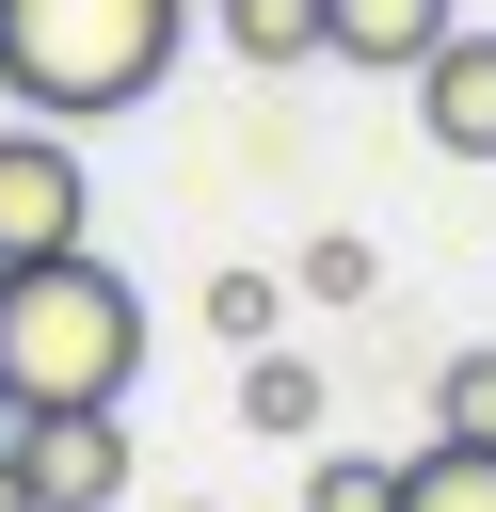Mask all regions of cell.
<instances>
[{"instance_id":"cell-3","label":"cell","mask_w":496,"mask_h":512,"mask_svg":"<svg viewBox=\"0 0 496 512\" xmlns=\"http://www.w3.org/2000/svg\"><path fill=\"white\" fill-rule=\"evenodd\" d=\"M0 496L16 512H112L128 496V400H32L0 448Z\"/></svg>"},{"instance_id":"cell-9","label":"cell","mask_w":496,"mask_h":512,"mask_svg":"<svg viewBox=\"0 0 496 512\" xmlns=\"http://www.w3.org/2000/svg\"><path fill=\"white\" fill-rule=\"evenodd\" d=\"M400 512H496V448H448V432H432V448L400 464Z\"/></svg>"},{"instance_id":"cell-14","label":"cell","mask_w":496,"mask_h":512,"mask_svg":"<svg viewBox=\"0 0 496 512\" xmlns=\"http://www.w3.org/2000/svg\"><path fill=\"white\" fill-rule=\"evenodd\" d=\"M0 448H16V400H0Z\"/></svg>"},{"instance_id":"cell-7","label":"cell","mask_w":496,"mask_h":512,"mask_svg":"<svg viewBox=\"0 0 496 512\" xmlns=\"http://www.w3.org/2000/svg\"><path fill=\"white\" fill-rule=\"evenodd\" d=\"M208 32H224L256 80H304V64H320V0H208Z\"/></svg>"},{"instance_id":"cell-15","label":"cell","mask_w":496,"mask_h":512,"mask_svg":"<svg viewBox=\"0 0 496 512\" xmlns=\"http://www.w3.org/2000/svg\"><path fill=\"white\" fill-rule=\"evenodd\" d=\"M0 512H16V496H0Z\"/></svg>"},{"instance_id":"cell-13","label":"cell","mask_w":496,"mask_h":512,"mask_svg":"<svg viewBox=\"0 0 496 512\" xmlns=\"http://www.w3.org/2000/svg\"><path fill=\"white\" fill-rule=\"evenodd\" d=\"M208 320H224V336H240V352H256V336H272V320H288V272H208Z\"/></svg>"},{"instance_id":"cell-10","label":"cell","mask_w":496,"mask_h":512,"mask_svg":"<svg viewBox=\"0 0 496 512\" xmlns=\"http://www.w3.org/2000/svg\"><path fill=\"white\" fill-rule=\"evenodd\" d=\"M432 432H448V448H496V336L432 368Z\"/></svg>"},{"instance_id":"cell-1","label":"cell","mask_w":496,"mask_h":512,"mask_svg":"<svg viewBox=\"0 0 496 512\" xmlns=\"http://www.w3.org/2000/svg\"><path fill=\"white\" fill-rule=\"evenodd\" d=\"M208 0H0V96L48 112V128H96V112H144L176 80Z\"/></svg>"},{"instance_id":"cell-11","label":"cell","mask_w":496,"mask_h":512,"mask_svg":"<svg viewBox=\"0 0 496 512\" xmlns=\"http://www.w3.org/2000/svg\"><path fill=\"white\" fill-rule=\"evenodd\" d=\"M368 288H384L368 240H304V256H288V304H368Z\"/></svg>"},{"instance_id":"cell-5","label":"cell","mask_w":496,"mask_h":512,"mask_svg":"<svg viewBox=\"0 0 496 512\" xmlns=\"http://www.w3.org/2000/svg\"><path fill=\"white\" fill-rule=\"evenodd\" d=\"M416 128H432L448 160H496V16H464V32L416 64Z\"/></svg>"},{"instance_id":"cell-8","label":"cell","mask_w":496,"mask_h":512,"mask_svg":"<svg viewBox=\"0 0 496 512\" xmlns=\"http://www.w3.org/2000/svg\"><path fill=\"white\" fill-rule=\"evenodd\" d=\"M240 416H256V432H320V368L256 336V352H240Z\"/></svg>"},{"instance_id":"cell-2","label":"cell","mask_w":496,"mask_h":512,"mask_svg":"<svg viewBox=\"0 0 496 512\" xmlns=\"http://www.w3.org/2000/svg\"><path fill=\"white\" fill-rule=\"evenodd\" d=\"M128 384H144V288L96 240L16 256L0 272V400L32 416V400H128Z\"/></svg>"},{"instance_id":"cell-12","label":"cell","mask_w":496,"mask_h":512,"mask_svg":"<svg viewBox=\"0 0 496 512\" xmlns=\"http://www.w3.org/2000/svg\"><path fill=\"white\" fill-rule=\"evenodd\" d=\"M304 512H400V464H368V448H320Z\"/></svg>"},{"instance_id":"cell-4","label":"cell","mask_w":496,"mask_h":512,"mask_svg":"<svg viewBox=\"0 0 496 512\" xmlns=\"http://www.w3.org/2000/svg\"><path fill=\"white\" fill-rule=\"evenodd\" d=\"M64 240H96V160H80V128L0 112V272L16 256H64Z\"/></svg>"},{"instance_id":"cell-6","label":"cell","mask_w":496,"mask_h":512,"mask_svg":"<svg viewBox=\"0 0 496 512\" xmlns=\"http://www.w3.org/2000/svg\"><path fill=\"white\" fill-rule=\"evenodd\" d=\"M448 32H464V0H320V64H368V80H416Z\"/></svg>"}]
</instances>
